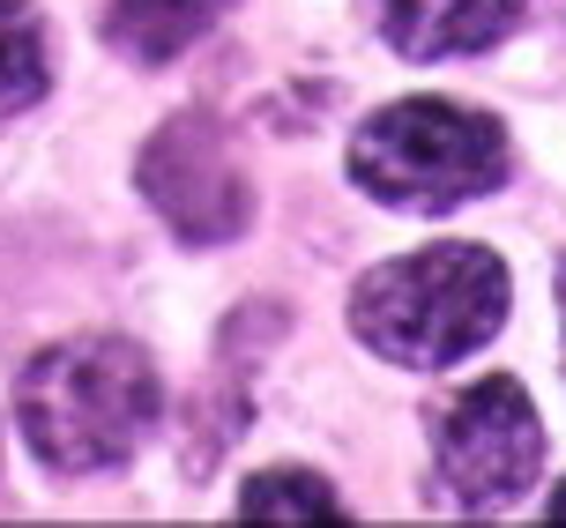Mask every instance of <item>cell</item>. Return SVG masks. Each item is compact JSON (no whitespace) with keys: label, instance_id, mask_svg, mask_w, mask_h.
Here are the masks:
<instances>
[{"label":"cell","instance_id":"1","mask_svg":"<svg viewBox=\"0 0 566 528\" xmlns=\"http://www.w3.org/2000/svg\"><path fill=\"white\" fill-rule=\"evenodd\" d=\"M500 320H507V268L492 246H462V239L373 268L350 298L358 342L410 372H440V365L484 350Z\"/></svg>","mask_w":566,"mask_h":528},{"label":"cell","instance_id":"2","mask_svg":"<svg viewBox=\"0 0 566 528\" xmlns=\"http://www.w3.org/2000/svg\"><path fill=\"white\" fill-rule=\"evenodd\" d=\"M157 365L127 335H75L23 372V440L53 469H113L157 424Z\"/></svg>","mask_w":566,"mask_h":528},{"label":"cell","instance_id":"3","mask_svg":"<svg viewBox=\"0 0 566 528\" xmlns=\"http://www.w3.org/2000/svg\"><path fill=\"white\" fill-rule=\"evenodd\" d=\"M350 179L388 209L440 217V209L478 201L507 179V135H500V119H484L470 105L402 97L350 135Z\"/></svg>","mask_w":566,"mask_h":528},{"label":"cell","instance_id":"4","mask_svg":"<svg viewBox=\"0 0 566 528\" xmlns=\"http://www.w3.org/2000/svg\"><path fill=\"white\" fill-rule=\"evenodd\" d=\"M432 440H440V484L470 514L514 506L544 469V424L530 410L522 380H478V388H462L432 418Z\"/></svg>","mask_w":566,"mask_h":528},{"label":"cell","instance_id":"5","mask_svg":"<svg viewBox=\"0 0 566 528\" xmlns=\"http://www.w3.org/2000/svg\"><path fill=\"white\" fill-rule=\"evenodd\" d=\"M388 45L410 60H448V53H484L500 45L530 0H373Z\"/></svg>","mask_w":566,"mask_h":528},{"label":"cell","instance_id":"6","mask_svg":"<svg viewBox=\"0 0 566 528\" xmlns=\"http://www.w3.org/2000/svg\"><path fill=\"white\" fill-rule=\"evenodd\" d=\"M231 0H105V38L127 60H179Z\"/></svg>","mask_w":566,"mask_h":528},{"label":"cell","instance_id":"7","mask_svg":"<svg viewBox=\"0 0 566 528\" xmlns=\"http://www.w3.org/2000/svg\"><path fill=\"white\" fill-rule=\"evenodd\" d=\"M239 521H343V499L306 469H261L239 492Z\"/></svg>","mask_w":566,"mask_h":528},{"label":"cell","instance_id":"8","mask_svg":"<svg viewBox=\"0 0 566 528\" xmlns=\"http://www.w3.org/2000/svg\"><path fill=\"white\" fill-rule=\"evenodd\" d=\"M45 89V23L23 0H0V119Z\"/></svg>","mask_w":566,"mask_h":528},{"label":"cell","instance_id":"9","mask_svg":"<svg viewBox=\"0 0 566 528\" xmlns=\"http://www.w3.org/2000/svg\"><path fill=\"white\" fill-rule=\"evenodd\" d=\"M552 521H566V484H559V492H552Z\"/></svg>","mask_w":566,"mask_h":528},{"label":"cell","instance_id":"10","mask_svg":"<svg viewBox=\"0 0 566 528\" xmlns=\"http://www.w3.org/2000/svg\"><path fill=\"white\" fill-rule=\"evenodd\" d=\"M559 306H566V268H559Z\"/></svg>","mask_w":566,"mask_h":528}]
</instances>
